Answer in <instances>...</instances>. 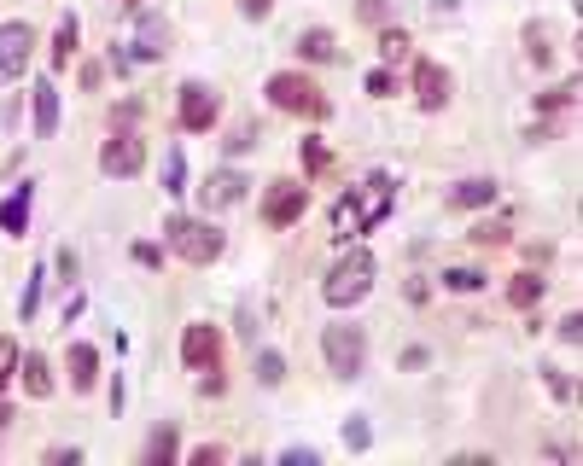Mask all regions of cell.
I'll use <instances>...</instances> for the list:
<instances>
[{
    "label": "cell",
    "instance_id": "obj_26",
    "mask_svg": "<svg viewBox=\"0 0 583 466\" xmlns=\"http://www.w3.org/2000/svg\"><path fill=\"white\" fill-rule=\"evenodd\" d=\"M280 379H286V356L280 350H263L257 356V385H280Z\"/></svg>",
    "mask_w": 583,
    "mask_h": 466
},
{
    "label": "cell",
    "instance_id": "obj_1",
    "mask_svg": "<svg viewBox=\"0 0 583 466\" xmlns=\"http://www.w3.org/2000/svg\"><path fill=\"white\" fill-rule=\"evenodd\" d=\"M391 204H397V175H385L374 169L362 187H350L339 204H333V239H362V233H374L385 216H391Z\"/></svg>",
    "mask_w": 583,
    "mask_h": 466
},
{
    "label": "cell",
    "instance_id": "obj_5",
    "mask_svg": "<svg viewBox=\"0 0 583 466\" xmlns=\"http://www.w3.org/2000/svg\"><path fill=\"white\" fill-rule=\"evenodd\" d=\"M321 356H327V373H333V379H356L362 362H368V333L350 327V321H339V327L321 333Z\"/></svg>",
    "mask_w": 583,
    "mask_h": 466
},
{
    "label": "cell",
    "instance_id": "obj_17",
    "mask_svg": "<svg viewBox=\"0 0 583 466\" xmlns=\"http://www.w3.org/2000/svg\"><path fill=\"white\" fill-rule=\"evenodd\" d=\"M496 199V181H490V175H473V181H455V187H449V204H455V210H479V204H490Z\"/></svg>",
    "mask_w": 583,
    "mask_h": 466
},
{
    "label": "cell",
    "instance_id": "obj_19",
    "mask_svg": "<svg viewBox=\"0 0 583 466\" xmlns=\"http://www.w3.org/2000/svg\"><path fill=\"white\" fill-rule=\"evenodd\" d=\"M409 47H414L409 30H397V24H385V30H379V59H385V65H409V59H414Z\"/></svg>",
    "mask_w": 583,
    "mask_h": 466
},
{
    "label": "cell",
    "instance_id": "obj_31",
    "mask_svg": "<svg viewBox=\"0 0 583 466\" xmlns=\"http://www.w3.org/2000/svg\"><path fill=\"white\" fill-rule=\"evenodd\" d=\"M578 100V82H560L554 94H537V111H560V105H572Z\"/></svg>",
    "mask_w": 583,
    "mask_h": 466
},
{
    "label": "cell",
    "instance_id": "obj_8",
    "mask_svg": "<svg viewBox=\"0 0 583 466\" xmlns=\"http://www.w3.org/2000/svg\"><path fill=\"white\" fill-rule=\"evenodd\" d=\"M35 59V30L30 24H0V88H12Z\"/></svg>",
    "mask_w": 583,
    "mask_h": 466
},
{
    "label": "cell",
    "instance_id": "obj_36",
    "mask_svg": "<svg viewBox=\"0 0 583 466\" xmlns=\"http://www.w3.org/2000/svg\"><path fill=\"white\" fill-rule=\"evenodd\" d=\"M368 420H362V414H356V420H350V426H344V443H350V449H368Z\"/></svg>",
    "mask_w": 583,
    "mask_h": 466
},
{
    "label": "cell",
    "instance_id": "obj_16",
    "mask_svg": "<svg viewBox=\"0 0 583 466\" xmlns=\"http://www.w3.org/2000/svg\"><path fill=\"white\" fill-rule=\"evenodd\" d=\"M18 385H24V397L47 402L53 397V373H47V362H41V356H18Z\"/></svg>",
    "mask_w": 583,
    "mask_h": 466
},
{
    "label": "cell",
    "instance_id": "obj_38",
    "mask_svg": "<svg viewBox=\"0 0 583 466\" xmlns=\"http://www.w3.org/2000/svg\"><path fill=\"white\" fill-rule=\"evenodd\" d=\"M105 82V65L100 59H88V65H82V88H100Z\"/></svg>",
    "mask_w": 583,
    "mask_h": 466
},
{
    "label": "cell",
    "instance_id": "obj_2",
    "mask_svg": "<svg viewBox=\"0 0 583 466\" xmlns=\"http://www.w3.org/2000/svg\"><path fill=\"white\" fill-rule=\"evenodd\" d=\"M164 245H170L181 263L205 268V263L222 257V228H210L199 216H170V222H164Z\"/></svg>",
    "mask_w": 583,
    "mask_h": 466
},
{
    "label": "cell",
    "instance_id": "obj_11",
    "mask_svg": "<svg viewBox=\"0 0 583 466\" xmlns=\"http://www.w3.org/2000/svg\"><path fill=\"white\" fill-rule=\"evenodd\" d=\"M181 362H187V367H216V362H222V327L193 321V327L181 333Z\"/></svg>",
    "mask_w": 583,
    "mask_h": 466
},
{
    "label": "cell",
    "instance_id": "obj_40",
    "mask_svg": "<svg viewBox=\"0 0 583 466\" xmlns=\"http://www.w3.org/2000/svg\"><path fill=\"white\" fill-rule=\"evenodd\" d=\"M280 461H286V466H315V449H286Z\"/></svg>",
    "mask_w": 583,
    "mask_h": 466
},
{
    "label": "cell",
    "instance_id": "obj_30",
    "mask_svg": "<svg viewBox=\"0 0 583 466\" xmlns=\"http://www.w3.org/2000/svg\"><path fill=\"white\" fill-rule=\"evenodd\" d=\"M12 373H18V344L0 333V397H6V385H12Z\"/></svg>",
    "mask_w": 583,
    "mask_h": 466
},
{
    "label": "cell",
    "instance_id": "obj_13",
    "mask_svg": "<svg viewBox=\"0 0 583 466\" xmlns=\"http://www.w3.org/2000/svg\"><path fill=\"white\" fill-rule=\"evenodd\" d=\"M30 129H35V140L59 134V88L53 82H35L30 88Z\"/></svg>",
    "mask_w": 583,
    "mask_h": 466
},
{
    "label": "cell",
    "instance_id": "obj_9",
    "mask_svg": "<svg viewBox=\"0 0 583 466\" xmlns=\"http://www.w3.org/2000/svg\"><path fill=\"white\" fill-rule=\"evenodd\" d=\"M181 129L187 134H205V129H216V117H222V94L210 88V82H187L181 88Z\"/></svg>",
    "mask_w": 583,
    "mask_h": 466
},
{
    "label": "cell",
    "instance_id": "obj_21",
    "mask_svg": "<svg viewBox=\"0 0 583 466\" xmlns=\"http://www.w3.org/2000/svg\"><path fill=\"white\" fill-rule=\"evenodd\" d=\"M339 47H333V30H304L298 35V59H309V65H327Z\"/></svg>",
    "mask_w": 583,
    "mask_h": 466
},
{
    "label": "cell",
    "instance_id": "obj_6",
    "mask_svg": "<svg viewBox=\"0 0 583 466\" xmlns=\"http://www.w3.org/2000/svg\"><path fill=\"white\" fill-rule=\"evenodd\" d=\"M100 169L111 175V181H135L140 169H146V140L129 129H111L100 146Z\"/></svg>",
    "mask_w": 583,
    "mask_h": 466
},
{
    "label": "cell",
    "instance_id": "obj_32",
    "mask_svg": "<svg viewBox=\"0 0 583 466\" xmlns=\"http://www.w3.org/2000/svg\"><path fill=\"white\" fill-rule=\"evenodd\" d=\"M35 309H41V268L30 274V286H24V303H18V315H24V321H35Z\"/></svg>",
    "mask_w": 583,
    "mask_h": 466
},
{
    "label": "cell",
    "instance_id": "obj_39",
    "mask_svg": "<svg viewBox=\"0 0 583 466\" xmlns=\"http://www.w3.org/2000/svg\"><path fill=\"white\" fill-rule=\"evenodd\" d=\"M135 263H146V268H158V263H164V251H158V245H135Z\"/></svg>",
    "mask_w": 583,
    "mask_h": 466
},
{
    "label": "cell",
    "instance_id": "obj_23",
    "mask_svg": "<svg viewBox=\"0 0 583 466\" xmlns=\"http://www.w3.org/2000/svg\"><path fill=\"white\" fill-rule=\"evenodd\" d=\"M164 193H170V199H181V193H187V158H181V152H164Z\"/></svg>",
    "mask_w": 583,
    "mask_h": 466
},
{
    "label": "cell",
    "instance_id": "obj_24",
    "mask_svg": "<svg viewBox=\"0 0 583 466\" xmlns=\"http://www.w3.org/2000/svg\"><path fill=\"white\" fill-rule=\"evenodd\" d=\"M164 53H170V35H164L158 18H146V30H140V59H164Z\"/></svg>",
    "mask_w": 583,
    "mask_h": 466
},
{
    "label": "cell",
    "instance_id": "obj_20",
    "mask_svg": "<svg viewBox=\"0 0 583 466\" xmlns=\"http://www.w3.org/2000/svg\"><path fill=\"white\" fill-rule=\"evenodd\" d=\"M76 35H82V24H76V12H65V18H59V30H53V65H59V70L76 59Z\"/></svg>",
    "mask_w": 583,
    "mask_h": 466
},
{
    "label": "cell",
    "instance_id": "obj_4",
    "mask_svg": "<svg viewBox=\"0 0 583 466\" xmlns=\"http://www.w3.org/2000/svg\"><path fill=\"white\" fill-rule=\"evenodd\" d=\"M269 105L286 111V117H315V123L333 111L327 94L315 88V76H304V70H280V76H269Z\"/></svg>",
    "mask_w": 583,
    "mask_h": 466
},
{
    "label": "cell",
    "instance_id": "obj_15",
    "mask_svg": "<svg viewBox=\"0 0 583 466\" xmlns=\"http://www.w3.org/2000/svg\"><path fill=\"white\" fill-rule=\"evenodd\" d=\"M30 199H35V181L12 187V199L0 204V233H24L30 228Z\"/></svg>",
    "mask_w": 583,
    "mask_h": 466
},
{
    "label": "cell",
    "instance_id": "obj_22",
    "mask_svg": "<svg viewBox=\"0 0 583 466\" xmlns=\"http://www.w3.org/2000/svg\"><path fill=\"white\" fill-rule=\"evenodd\" d=\"M175 449H181V432H175V426H158V432H152V443H146V466L175 461Z\"/></svg>",
    "mask_w": 583,
    "mask_h": 466
},
{
    "label": "cell",
    "instance_id": "obj_29",
    "mask_svg": "<svg viewBox=\"0 0 583 466\" xmlns=\"http://www.w3.org/2000/svg\"><path fill=\"white\" fill-rule=\"evenodd\" d=\"M356 18L385 30V24H391V0H356Z\"/></svg>",
    "mask_w": 583,
    "mask_h": 466
},
{
    "label": "cell",
    "instance_id": "obj_7",
    "mask_svg": "<svg viewBox=\"0 0 583 466\" xmlns=\"http://www.w3.org/2000/svg\"><path fill=\"white\" fill-rule=\"evenodd\" d=\"M304 210H309L304 181H269V193H263V228H292Z\"/></svg>",
    "mask_w": 583,
    "mask_h": 466
},
{
    "label": "cell",
    "instance_id": "obj_33",
    "mask_svg": "<svg viewBox=\"0 0 583 466\" xmlns=\"http://www.w3.org/2000/svg\"><path fill=\"white\" fill-rule=\"evenodd\" d=\"M368 94H374V100H391V94H397V76H391V65L368 76Z\"/></svg>",
    "mask_w": 583,
    "mask_h": 466
},
{
    "label": "cell",
    "instance_id": "obj_3",
    "mask_svg": "<svg viewBox=\"0 0 583 466\" xmlns=\"http://www.w3.org/2000/svg\"><path fill=\"white\" fill-rule=\"evenodd\" d=\"M374 274H379L374 251H350V257L321 280V298L333 303V309H350V303H362L368 292H374Z\"/></svg>",
    "mask_w": 583,
    "mask_h": 466
},
{
    "label": "cell",
    "instance_id": "obj_25",
    "mask_svg": "<svg viewBox=\"0 0 583 466\" xmlns=\"http://www.w3.org/2000/svg\"><path fill=\"white\" fill-rule=\"evenodd\" d=\"M525 41H531V65H554V41L543 24H525Z\"/></svg>",
    "mask_w": 583,
    "mask_h": 466
},
{
    "label": "cell",
    "instance_id": "obj_42",
    "mask_svg": "<svg viewBox=\"0 0 583 466\" xmlns=\"http://www.w3.org/2000/svg\"><path fill=\"white\" fill-rule=\"evenodd\" d=\"M578 333H583V321H578V315H566V321H560V338H566V344H578Z\"/></svg>",
    "mask_w": 583,
    "mask_h": 466
},
{
    "label": "cell",
    "instance_id": "obj_12",
    "mask_svg": "<svg viewBox=\"0 0 583 466\" xmlns=\"http://www.w3.org/2000/svg\"><path fill=\"white\" fill-rule=\"evenodd\" d=\"M65 379H70L76 397H88V391L100 385V350H94V344H70L65 350Z\"/></svg>",
    "mask_w": 583,
    "mask_h": 466
},
{
    "label": "cell",
    "instance_id": "obj_34",
    "mask_svg": "<svg viewBox=\"0 0 583 466\" xmlns=\"http://www.w3.org/2000/svg\"><path fill=\"white\" fill-rule=\"evenodd\" d=\"M473 239H479V245H508V222H479Z\"/></svg>",
    "mask_w": 583,
    "mask_h": 466
},
{
    "label": "cell",
    "instance_id": "obj_41",
    "mask_svg": "<svg viewBox=\"0 0 583 466\" xmlns=\"http://www.w3.org/2000/svg\"><path fill=\"white\" fill-rule=\"evenodd\" d=\"M269 6H275V0H240L245 18H269Z\"/></svg>",
    "mask_w": 583,
    "mask_h": 466
},
{
    "label": "cell",
    "instance_id": "obj_35",
    "mask_svg": "<svg viewBox=\"0 0 583 466\" xmlns=\"http://www.w3.org/2000/svg\"><path fill=\"white\" fill-rule=\"evenodd\" d=\"M543 385H549V391H554L560 402H572V379H566L560 367H543Z\"/></svg>",
    "mask_w": 583,
    "mask_h": 466
},
{
    "label": "cell",
    "instance_id": "obj_18",
    "mask_svg": "<svg viewBox=\"0 0 583 466\" xmlns=\"http://www.w3.org/2000/svg\"><path fill=\"white\" fill-rule=\"evenodd\" d=\"M543 292H549V280H543V274H531V268L508 280V303H514V309H531V303L543 298Z\"/></svg>",
    "mask_w": 583,
    "mask_h": 466
},
{
    "label": "cell",
    "instance_id": "obj_28",
    "mask_svg": "<svg viewBox=\"0 0 583 466\" xmlns=\"http://www.w3.org/2000/svg\"><path fill=\"white\" fill-rule=\"evenodd\" d=\"M444 286H449V292H484V274H479V268H449Z\"/></svg>",
    "mask_w": 583,
    "mask_h": 466
},
{
    "label": "cell",
    "instance_id": "obj_37",
    "mask_svg": "<svg viewBox=\"0 0 583 466\" xmlns=\"http://www.w3.org/2000/svg\"><path fill=\"white\" fill-rule=\"evenodd\" d=\"M216 461H228V449H222V443H205V449H193V466H216Z\"/></svg>",
    "mask_w": 583,
    "mask_h": 466
},
{
    "label": "cell",
    "instance_id": "obj_27",
    "mask_svg": "<svg viewBox=\"0 0 583 466\" xmlns=\"http://www.w3.org/2000/svg\"><path fill=\"white\" fill-rule=\"evenodd\" d=\"M298 158H304V169H309V175H321V169L333 164V152H327V146H321V140H315V134H309L304 146H298Z\"/></svg>",
    "mask_w": 583,
    "mask_h": 466
},
{
    "label": "cell",
    "instance_id": "obj_10",
    "mask_svg": "<svg viewBox=\"0 0 583 466\" xmlns=\"http://www.w3.org/2000/svg\"><path fill=\"white\" fill-rule=\"evenodd\" d=\"M449 94H455L449 65H438V59H414V105H420V111H444Z\"/></svg>",
    "mask_w": 583,
    "mask_h": 466
},
{
    "label": "cell",
    "instance_id": "obj_14",
    "mask_svg": "<svg viewBox=\"0 0 583 466\" xmlns=\"http://www.w3.org/2000/svg\"><path fill=\"white\" fill-rule=\"evenodd\" d=\"M240 193H245L240 169H210L205 187H199V204H205V210H228V204H240Z\"/></svg>",
    "mask_w": 583,
    "mask_h": 466
}]
</instances>
